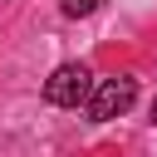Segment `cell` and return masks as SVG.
Segmentation results:
<instances>
[{
	"label": "cell",
	"mask_w": 157,
	"mask_h": 157,
	"mask_svg": "<svg viewBox=\"0 0 157 157\" xmlns=\"http://www.w3.org/2000/svg\"><path fill=\"white\" fill-rule=\"evenodd\" d=\"M132 98H137V78L113 74V78H98V83H93L83 113H88V123H108V118H123V113L132 108Z\"/></svg>",
	"instance_id": "6da1fadb"
},
{
	"label": "cell",
	"mask_w": 157,
	"mask_h": 157,
	"mask_svg": "<svg viewBox=\"0 0 157 157\" xmlns=\"http://www.w3.org/2000/svg\"><path fill=\"white\" fill-rule=\"evenodd\" d=\"M0 5H5V0H0Z\"/></svg>",
	"instance_id": "5b68a950"
},
{
	"label": "cell",
	"mask_w": 157,
	"mask_h": 157,
	"mask_svg": "<svg viewBox=\"0 0 157 157\" xmlns=\"http://www.w3.org/2000/svg\"><path fill=\"white\" fill-rule=\"evenodd\" d=\"M88 93H93V74H88V64H59L49 78H44V98L54 103V108H83L88 103Z\"/></svg>",
	"instance_id": "7a4b0ae2"
},
{
	"label": "cell",
	"mask_w": 157,
	"mask_h": 157,
	"mask_svg": "<svg viewBox=\"0 0 157 157\" xmlns=\"http://www.w3.org/2000/svg\"><path fill=\"white\" fill-rule=\"evenodd\" d=\"M152 123H157V98H152Z\"/></svg>",
	"instance_id": "277c9868"
},
{
	"label": "cell",
	"mask_w": 157,
	"mask_h": 157,
	"mask_svg": "<svg viewBox=\"0 0 157 157\" xmlns=\"http://www.w3.org/2000/svg\"><path fill=\"white\" fill-rule=\"evenodd\" d=\"M93 10H98V0H64V15H74V20L78 15H93Z\"/></svg>",
	"instance_id": "3957f363"
}]
</instances>
